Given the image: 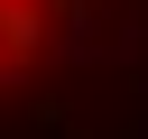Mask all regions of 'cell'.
<instances>
[{
    "mask_svg": "<svg viewBox=\"0 0 148 139\" xmlns=\"http://www.w3.org/2000/svg\"><path fill=\"white\" fill-rule=\"evenodd\" d=\"M0 46L37 56V46H46V9H37V0H0Z\"/></svg>",
    "mask_w": 148,
    "mask_h": 139,
    "instance_id": "1",
    "label": "cell"
}]
</instances>
